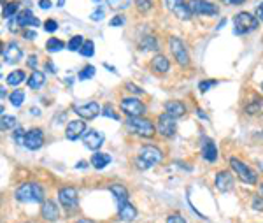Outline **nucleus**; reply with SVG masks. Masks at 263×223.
<instances>
[{"instance_id":"obj_57","label":"nucleus","mask_w":263,"mask_h":223,"mask_svg":"<svg viewBox=\"0 0 263 223\" xmlns=\"http://www.w3.org/2000/svg\"><path fill=\"white\" fill-rule=\"evenodd\" d=\"M63 4H65V0H58V7H62Z\"/></svg>"},{"instance_id":"obj_48","label":"nucleus","mask_w":263,"mask_h":223,"mask_svg":"<svg viewBox=\"0 0 263 223\" xmlns=\"http://www.w3.org/2000/svg\"><path fill=\"white\" fill-rule=\"evenodd\" d=\"M225 6H241V4H244L246 0H221Z\"/></svg>"},{"instance_id":"obj_24","label":"nucleus","mask_w":263,"mask_h":223,"mask_svg":"<svg viewBox=\"0 0 263 223\" xmlns=\"http://www.w3.org/2000/svg\"><path fill=\"white\" fill-rule=\"evenodd\" d=\"M90 164L93 165L97 170L106 169V167L111 164V155L102 153V151H95V153L91 155V160H90Z\"/></svg>"},{"instance_id":"obj_22","label":"nucleus","mask_w":263,"mask_h":223,"mask_svg":"<svg viewBox=\"0 0 263 223\" xmlns=\"http://www.w3.org/2000/svg\"><path fill=\"white\" fill-rule=\"evenodd\" d=\"M118 216L121 221L130 223L137 218V209L135 206H132L130 202H125V204H118Z\"/></svg>"},{"instance_id":"obj_14","label":"nucleus","mask_w":263,"mask_h":223,"mask_svg":"<svg viewBox=\"0 0 263 223\" xmlns=\"http://www.w3.org/2000/svg\"><path fill=\"white\" fill-rule=\"evenodd\" d=\"M23 144H25V148H29L30 151L41 150L44 144V132L41 129L27 130V135H25V139H23Z\"/></svg>"},{"instance_id":"obj_28","label":"nucleus","mask_w":263,"mask_h":223,"mask_svg":"<svg viewBox=\"0 0 263 223\" xmlns=\"http://www.w3.org/2000/svg\"><path fill=\"white\" fill-rule=\"evenodd\" d=\"M27 79V74H25V70H13L11 74H7V78H6V83L9 86H19L23 81Z\"/></svg>"},{"instance_id":"obj_51","label":"nucleus","mask_w":263,"mask_h":223,"mask_svg":"<svg viewBox=\"0 0 263 223\" xmlns=\"http://www.w3.org/2000/svg\"><path fill=\"white\" fill-rule=\"evenodd\" d=\"M256 18L260 19V21H263V2L256 7Z\"/></svg>"},{"instance_id":"obj_38","label":"nucleus","mask_w":263,"mask_h":223,"mask_svg":"<svg viewBox=\"0 0 263 223\" xmlns=\"http://www.w3.org/2000/svg\"><path fill=\"white\" fill-rule=\"evenodd\" d=\"M214 86H218V81H216V79H204V81L198 83V90H200L202 93L209 91L211 88H214Z\"/></svg>"},{"instance_id":"obj_49","label":"nucleus","mask_w":263,"mask_h":223,"mask_svg":"<svg viewBox=\"0 0 263 223\" xmlns=\"http://www.w3.org/2000/svg\"><path fill=\"white\" fill-rule=\"evenodd\" d=\"M51 6H53L51 0H39V7L41 9H51Z\"/></svg>"},{"instance_id":"obj_3","label":"nucleus","mask_w":263,"mask_h":223,"mask_svg":"<svg viewBox=\"0 0 263 223\" xmlns=\"http://www.w3.org/2000/svg\"><path fill=\"white\" fill-rule=\"evenodd\" d=\"M14 197L18 202H44V190L39 183H23L16 188Z\"/></svg>"},{"instance_id":"obj_42","label":"nucleus","mask_w":263,"mask_h":223,"mask_svg":"<svg viewBox=\"0 0 263 223\" xmlns=\"http://www.w3.org/2000/svg\"><path fill=\"white\" fill-rule=\"evenodd\" d=\"M44 30H46L47 34H55V32L58 30V23L55 21V19H46V23H44Z\"/></svg>"},{"instance_id":"obj_20","label":"nucleus","mask_w":263,"mask_h":223,"mask_svg":"<svg viewBox=\"0 0 263 223\" xmlns=\"http://www.w3.org/2000/svg\"><path fill=\"white\" fill-rule=\"evenodd\" d=\"M202 158L207 162H211V164L218 160V146L214 144L213 139H209V137L202 139Z\"/></svg>"},{"instance_id":"obj_44","label":"nucleus","mask_w":263,"mask_h":223,"mask_svg":"<svg viewBox=\"0 0 263 223\" xmlns=\"http://www.w3.org/2000/svg\"><path fill=\"white\" fill-rule=\"evenodd\" d=\"M165 223H186V220L179 213H175V214H170Z\"/></svg>"},{"instance_id":"obj_34","label":"nucleus","mask_w":263,"mask_h":223,"mask_svg":"<svg viewBox=\"0 0 263 223\" xmlns=\"http://www.w3.org/2000/svg\"><path fill=\"white\" fill-rule=\"evenodd\" d=\"M135 7L141 14H146L153 7V0H135Z\"/></svg>"},{"instance_id":"obj_31","label":"nucleus","mask_w":263,"mask_h":223,"mask_svg":"<svg viewBox=\"0 0 263 223\" xmlns=\"http://www.w3.org/2000/svg\"><path fill=\"white\" fill-rule=\"evenodd\" d=\"M63 47H65V42L60 41L57 37H51L49 41L46 42V49L49 51V53H58V51H62Z\"/></svg>"},{"instance_id":"obj_21","label":"nucleus","mask_w":263,"mask_h":223,"mask_svg":"<svg viewBox=\"0 0 263 223\" xmlns=\"http://www.w3.org/2000/svg\"><path fill=\"white\" fill-rule=\"evenodd\" d=\"M41 214L46 221H57L60 218V209L57 206V202L53 201H44L42 208H41Z\"/></svg>"},{"instance_id":"obj_6","label":"nucleus","mask_w":263,"mask_h":223,"mask_svg":"<svg viewBox=\"0 0 263 223\" xmlns=\"http://www.w3.org/2000/svg\"><path fill=\"white\" fill-rule=\"evenodd\" d=\"M156 132L167 139L174 137L175 132H177V118L170 116L169 113L160 114L156 119Z\"/></svg>"},{"instance_id":"obj_18","label":"nucleus","mask_w":263,"mask_h":223,"mask_svg":"<svg viewBox=\"0 0 263 223\" xmlns=\"http://www.w3.org/2000/svg\"><path fill=\"white\" fill-rule=\"evenodd\" d=\"M214 185H216V188L219 190V192H223V193L230 192V190L233 188L232 172H228V170H221V172H218L216 179H214Z\"/></svg>"},{"instance_id":"obj_2","label":"nucleus","mask_w":263,"mask_h":223,"mask_svg":"<svg viewBox=\"0 0 263 223\" xmlns=\"http://www.w3.org/2000/svg\"><path fill=\"white\" fill-rule=\"evenodd\" d=\"M125 127L130 134H135L139 137H144V139H151L156 132V125H153V121L147 118L142 116H135V118H128L125 121Z\"/></svg>"},{"instance_id":"obj_23","label":"nucleus","mask_w":263,"mask_h":223,"mask_svg":"<svg viewBox=\"0 0 263 223\" xmlns=\"http://www.w3.org/2000/svg\"><path fill=\"white\" fill-rule=\"evenodd\" d=\"M186 106L181 101H169L165 102V113H169L174 118H182L186 114Z\"/></svg>"},{"instance_id":"obj_54","label":"nucleus","mask_w":263,"mask_h":223,"mask_svg":"<svg viewBox=\"0 0 263 223\" xmlns=\"http://www.w3.org/2000/svg\"><path fill=\"white\" fill-rule=\"evenodd\" d=\"M75 167H77V169H86V162H79Z\"/></svg>"},{"instance_id":"obj_59","label":"nucleus","mask_w":263,"mask_h":223,"mask_svg":"<svg viewBox=\"0 0 263 223\" xmlns=\"http://www.w3.org/2000/svg\"><path fill=\"white\" fill-rule=\"evenodd\" d=\"M95 2H100V0H95Z\"/></svg>"},{"instance_id":"obj_41","label":"nucleus","mask_w":263,"mask_h":223,"mask_svg":"<svg viewBox=\"0 0 263 223\" xmlns=\"http://www.w3.org/2000/svg\"><path fill=\"white\" fill-rule=\"evenodd\" d=\"M107 4H109L113 9H125L130 4V0H107Z\"/></svg>"},{"instance_id":"obj_43","label":"nucleus","mask_w":263,"mask_h":223,"mask_svg":"<svg viewBox=\"0 0 263 223\" xmlns=\"http://www.w3.org/2000/svg\"><path fill=\"white\" fill-rule=\"evenodd\" d=\"M102 114H103V116L113 118V119H119V114L114 113V109H113L111 106H106V107H103V109H102Z\"/></svg>"},{"instance_id":"obj_50","label":"nucleus","mask_w":263,"mask_h":223,"mask_svg":"<svg viewBox=\"0 0 263 223\" xmlns=\"http://www.w3.org/2000/svg\"><path fill=\"white\" fill-rule=\"evenodd\" d=\"M27 65H29L30 69H35V65H37V57H35V55H32V57L29 58V62H27Z\"/></svg>"},{"instance_id":"obj_47","label":"nucleus","mask_w":263,"mask_h":223,"mask_svg":"<svg viewBox=\"0 0 263 223\" xmlns=\"http://www.w3.org/2000/svg\"><path fill=\"white\" fill-rule=\"evenodd\" d=\"M126 90L134 91V93H137V95H142V93H144V90L139 88V86H135V85H132V83H126Z\"/></svg>"},{"instance_id":"obj_9","label":"nucleus","mask_w":263,"mask_h":223,"mask_svg":"<svg viewBox=\"0 0 263 223\" xmlns=\"http://www.w3.org/2000/svg\"><path fill=\"white\" fill-rule=\"evenodd\" d=\"M163 2H165V7L170 13L177 16L179 19H182V21H190L193 18V13H191L186 0H163Z\"/></svg>"},{"instance_id":"obj_11","label":"nucleus","mask_w":263,"mask_h":223,"mask_svg":"<svg viewBox=\"0 0 263 223\" xmlns=\"http://www.w3.org/2000/svg\"><path fill=\"white\" fill-rule=\"evenodd\" d=\"M58 201L62 204V208L72 211L77 206L79 199H77V190L74 186H65V188H60L58 190Z\"/></svg>"},{"instance_id":"obj_32","label":"nucleus","mask_w":263,"mask_h":223,"mask_svg":"<svg viewBox=\"0 0 263 223\" xmlns=\"http://www.w3.org/2000/svg\"><path fill=\"white\" fill-rule=\"evenodd\" d=\"M85 41H86V39L83 37V35H74V37L69 41L67 47H69L70 51H81V47L85 46Z\"/></svg>"},{"instance_id":"obj_29","label":"nucleus","mask_w":263,"mask_h":223,"mask_svg":"<svg viewBox=\"0 0 263 223\" xmlns=\"http://www.w3.org/2000/svg\"><path fill=\"white\" fill-rule=\"evenodd\" d=\"M261 107H263V101H261L260 97H256V95H253V97H251V101L248 102V104H246L244 111L248 114H256V113H260V111H261Z\"/></svg>"},{"instance_id":"obj_39","label":"nucleus","mask_w":263,"mask_h":223,"mask_svg":"<svg viewBox=\"0 0 263 223\" xmlns=\"http://www.w3.org/2000/svg\"><path fill=\"white\" fill-rule=\"evenodd\" d=\"M251 208H253L254 211H260V213H263V195L261 193L254 195L253 201H251Z\"/></svg>"},{"instance_id":"obj_16","label":"nucleus","mask_w":263,"mask_h":223,"mask_svg":"<svg viewBox=\"0 0 263 223\" xmlns=\"http://www.w3.org/2000/svg\"><path fill=\"white\" fill-rule=\"evenodd\" d=\"M102 113L100 106L97 102H86V104H79L75 106V114L81 116L83 119H93Z\"/></svg>"},{"instance_id":"obj_55","label":"nucleus","mask_w":263,"mask_h":223,"mask_svg":"<svg viewBox=\"0 0 263 223\" xmlns=\"http://www.w3.org/2000/svg\"><path fill=\"white\" fill-rule=\"evenodd\" d=\"M75 223H95V221H91V220H86V218H85V220H79V221H75Z\"/></svg>"},{"instance_id":"obj_7","label":"nucleus","mask_w":263,"mask_h":223,"mask_svg":"<svg viewBox=\"0 0 263 223\" xmlns=\"http://www.w3.org/2000/svg\"><path fill=\"white\" fill-rule=\"evenodd\" d=\"M119 107H121V111L128 118L144 116V113H146V104L135 97H125L121 102H119Z\"/></svg>"},{"instance_id":"obj_60","label":"nucleus","mask_w":263,"mask_h":223,"mask_svg":"<svg viewBox=\"0 0 263 223\" xmlns=\"http://www.w3.org/2000/svg\"><path fill=\"white\" fill-rule=\"evenodd\" d=\"M261 90H263V83H261Z\"/></svg>"},{"instance_id":"obj_40","label":"nucleus","mask_w":263,"mask_h":223,"mask_svg":"<svg viewBox=\"0 0 263 223\" xmlns=\"http://www.w3.org/2000/svg\"><path fill=\"white\" fill-rule=\"evenodd\" d=\"M90 18L93 19V21H100V19H103L106 18V7H97V9L90 14Z\"/></svg>"},{"instance_id":"obj_36","label":"nucleus","mask_w":263,"mask_h":223,"mask_svg":"<svg viewBox=\"0 0 263 223\" xmlns=\"http://www.w3.org/2000/svg\"><path fill=\"white\" fill-rule=\"evenodd\" d=\"M95 72H97V70H95L93 65H86L85 69H83L81 72L77 74V78H79V81H86V79H91V78H93Z\"/></svg>"},{"instance_id":"obj_1","label":"nucleus","mask_w":263,"mask_h":223,"mask_svg":"<svg viewBox=\"0 0 263 223\" xmlns=\"http://www.w3.org/2000/svg\"><path fill=\"white\" fill-rule=\"evenodd\" d=\"M163 162V151L154 144H144L141 146L137 153V158H135V165L141 170H147L153 165Z\"/></svg>"},{"instance_id":"obj_33","label":"nucleus","mask_w":263,"mask_h":223,"mask_svg":"<svg viewBox=\"0 0 263 223\" xmlns=\"http://www.w3.org/2000/svg\"><path fill=\"white\" fill-rule=\"evenodd\" d=\"M9 102L13 104L14 107H19L25 102V93H23L21 90H14L13 93L9 95Z\"/></svg>"},{"instance_id":"obj_26","label":"nucleus","mask_w":263,"mask_h":223,"mask_svg":"<svg viewBox=\"0 0 263 223\" xmlns=\"http://www.w3.org/2000/svg\"><path fill=\"white\" fill-rule=\"evenodd\" d=\"M109 192L114 195V199L118 201V204H125V202H128L130 193L123 185H111Z\"/></svg>"},{"instance_id":"obj_12","label":"nucleus","mask_w":263,"mask_h":223,"mask_svg":"<svg viewBox=\"0 0 263 223\" xmlns=\"http://www.w3.org/2000/svg\"><path fill=\"white\" fill-rule=\"evenodd\" d=\"M41 25V21H39V18H35L34 14L30 13L29 9H23L19 11L18 14H16L14 21H13V27H11V30H16V27H21V29H27V27H39Z\"/></svg>"},{"instance_id":"obj_46","label":"nucleus","mask_w":263,"mask_h":223,"mask_svg":"<svg viewBox=\"0 0 263 223\" xmlns=\"http://www.w3.org/2000/svg\"><path fill=\"white\" fill-rule=\"evenodd\" d=\"M25 135H27V132L21 129V127H16V130H14V139H16V142H23Z\"/></svg>"},{"instance_id":"obj_8","label":"nucleus","mask_w":263,"mask_h":223,"mask_svg":"<svg viewBox=\"0 0 263 223\" xmlns=\"http://www.w3.org/2000/svg\"><path fill=\"white\" fill-rule=\"evenodd\" d=\"M169 46H170V51H172L175 62H177L181 67H190V53H188V49H186L185 42H182L179 37H170Z\"/></svg>"},{"instance_id":"obj_27","label":"nucleus","mask_w":263,"mask_h":223,"mask_svg":"<svg viewBox=\"0 0 263 223\" xmlns=\"http://www.w3.org/2000/svg\"><path fill=\"white\" fill-rule=\"evenodd\" d=\"M139 49L141 51H156L158 49V41L154 35H146L139 41Z\"/></svg>"},{"instance_id":"obj_30","label":"nucleus","mask_w":263,"mask_h":223,"mask_svg":"<svg viewBox=\"0 0 263 223\" xmlns=\"http://www.w3.org/2000/svg\"><path fill=\"white\" fill-rule=\"evenodd\" d=\"M19 13V4L18 2H7V4H4V7H2V16L4 18H13V16H16Z\"/></svg>"},{"instance_id":"obj_52","label":"nucleus","mask_w":263,"mask_h":223,"mask_svg":"<svg viewBox=\"0 0 263 223\" xmlns=\"http://www.w3.org/2000/svg\"><path fill=\"white\" fill-rule=\"evenodd\" d=\"M46 69H47V72H51V74H57V69H55V65L51 62H46Z\"/></svg>"},{"instance_id":"obj_56","label":"nucleus","mask_w":263,"mask_h":223,"mask_svg":"<svg viewBox=\"0 0 263 223\" xmlns=\"http://www.w3.org/2000/svg\"><path fill=\"white\" fill-rule=\"evenodd\" d=\"M225 23H226V19H221V23H219L218 29H223V27H225Z\"/></svg>"},{"instance_id":"obj_19","label":"nucleus","mask_w":263,"mask_h":223,"mask_svg":"<svg viewBox=\"0 0 263 223\" xmlns=\"http://www.w3.org/2000/svg\"><path fill=\"white\" fill-rule=\"evenodd\" d=\"M149 69L153 70L154 74H167L169 72V69H170V62L167 60L165 55H162V53H158V55H154L153 58H151V62H149Z\"/></svg>"},{"instance_id":"obj_13","label":"nucleus","mask_w":263,"mask_h":223,"mask_svg":"<svg viewBox=\"0 0 263 223\" xmlns=\"http://www.w3.org/2000/svg\"><path fill=\"white\" fill-rule=\"evenodd\" d=\"M21 58H23V49L18 42H9L7 46H4V51H2L4 63H7V65H14V63H18Z\"/></svg>"},{"instance_id":"obj_5","label":"nucleus","mask_w":263,"mask_h":223,"mask_svg":"<svg viewBox=\"0 0 263 223\" xmlns=\"http://www.w3.org/2000/svg\"><path fill=\"white\" fill-rule=\"evenodd\" d=\"M230 167L233 169V172L237 174L239 179H241L244 185H256V181H258V174L254 172L253 169H251L249 165H246L244 162H241L239 158H235L232 157L230 158Z\"/></svg>"},{"instance_id":"obj_10","label":"nucleus","mask_w":263,"mask_h":223,"mask_svg":"<svg viewBox=\"0 0 263 223\" xmlns=\"http://www.w3.org/2000/svg\"><path fill=\"white\" fill-rule=\"evenodd\" d=\"M188 6L191 13L198 16H216L219 13L216 4L209 2V0H190Z\"/></svg>"},{"instance_id":"obj_58","label":"nucleus","mask_w":263,"mask_h":223,"mask_svg":"<svg viewBox=\"0 0 263 223\" xmlns=\"http://www.w3.org/2000/svg\"><path fill=\"white\" fill-rule=\"evenodd\" d=\"M260 192H261V195H263V183H261V188H260Z\"/></svg>"},{"instance_id":"obj_25","label":"nucleus","mask_w":263,"mask_h":223,"mask_svg":"<svg viewBox=\"0 0 263 223\" xmlns=\"http://www.w3.org/2000/svg\"><path fill=\"white\" fill-rule=\"evenodd\" d=\"M27 85H29L30 90H41L44 85H46V76H44V72H41V70H34L29 79H27Z\"/></svg>"},{"instance_id":"obj_45","label":"nucleus","mask_w":263,"mask_h":223,"mask_svg":"<svg viewBox=\"0 0 263 223\" xmlns=\"http://www.w3.org/2000/svg\"><path fill=\"white\" fill-rule=\"evenodd\" d=\"M109 25H111V27H123V25H125V18H123V16H119V14H116V16H114V18L109 21Z\"/></svg>"},{"instance_id":"obj_4","label":"nucleus","mask_w":263,"mask_h":223,"mask_svg":"<svg viewBox=\"0 0 263 223\" xmlns=\"http://www.w3.org/2000/svg\"><path fill=\"white\" fill-rule=\"evenodd\" d=\"M233 23V34L237 35H246L251 34L260 27V19L256 18V14L251 13H237L232 19Z\"/></svg>"},{"instance_id":"obj_15","label":"nucleus","mask_w":263,"mask_h":223,"mask_svg":"<svg viewBox=\"0 0 263 223\" xmlns=\"http://www.w3.org/2000/svg\"><path fill=\"white\" fill-rule=\"evenodd\" d=\"M85 134H86V123L83 119H74V121L67 123L65 137L69 141H77V139L85 137Z\"/></svg>"},{"instance_id":"obj_35","label":"nucleus","mask_w":263,"mask_h":223,"mask_svg":"<svg viewBox=\"0 0 263 223\" xmlns=\"http://www.w3.org/2000/svg\"><path fill=\"white\" fill-rule=\"evenodd\" d=\"M0 123H2V130H13L18 125L14 116H6V114H2V121Z\"/></svg>"},{"instance_id":"obj_37","label":"nucleus","mask_w":263,"mask_h":223,"mask_svg":"<svg viewBox=\"0 0 263 223\" xmlns=\"http://www.w3.org/2000/svg\"><path fill=\"white\" fill-rule=\"evenodd\" d=\"M79 53H81L83 57H86V58L93 57V53H95V44H93V41H85V46L81 47V51H79Z\"/></svg>"},{"instance_id":"obj_53","label":"nucleus","mask_w":263,"mask_h":223,"mask_svg":"<svg viewBox=\"0 0 263 223\" xmlns=\"http://www.w3.org/2000/svg\"><path fill=\"white\" fill-rule=\"evenodd\" d=\"M23 37L25 39H35V32H25V34H23Z\"/></svg>"},{"instance_id":"obj_17","label":"nucleus","mask_w":263,"mask_h":223,"mask_svg":"<svg viewBox=\"0 0 263 223\" xmlns=\"http://www.w3.org/2000/svg\"><path fill=\"white\" fill-rule=\"evenodd\" d=\"M83 142H85V146L88 150L98 151V148L106 142V135L102 132H98V130H88L85 134V137H83Z\"/></svg>"}]
</instances>
